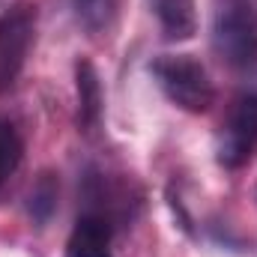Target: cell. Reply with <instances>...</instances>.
<instances>
[{"label":"cell","instance_id":"6da1fadb","mask_svg":"<svg viewBox=\"0 0 257 257\" xmlns=\"http://www.w3.org/2000/svg\"><path fill=\"white\" fill-rule=\"evenodd\" d=\"M212 48L233 69L257 66V0H215Z\"/></svg>","mask_w":257,"mask_h":257},{"label":"cell","instance_id":"7a4b0ae2","mask_svg":"<svg viewBox=\"0 0 257 257\" xmlns=\"http://www.w3.org/2000/svg\"><path fill=\"white\" fill-rule=\"evenodd\" d=\"M150 75L162 87V93L189 114H203L215 102L209 72L192 54H159L150 63Z\"/></svg>","mask_w":257,"mask_h":257},{"label":"cell","instance_id":"3957f363","mask_svg":"<svg viewBox=\"0 0 257 257\" xmlns=\"http://www.w3.org/2000/svg\"><path fill=\"white\" fill-rule=\"evenodd\" d=\"M257 153V93H239L221 123L215 156L218 165L236 171Z\"/></svg>","mask_w":257,"mask_h":257},{"label":"cell","instance_id":"277c9868","mask_svg":"<svg viewBox=\"0 0 257 257\" xmlns=\"http://www.w3.org/2000/svg\"><path fill=\"white\" fill-rule=\"evenodd\" d=\"M36 39V9L18 3L0 18V93H9L21 78Z\"/></svg>","mask_w":257,"mask_h":257},{"label":"cell","instance_id":"5b68a950","mask_svg":"<svg viewBox=\"0 0 257 257\" xmlns=\"http://www.w3.org/2000/svg\"><path fill=\"white\" fill-rule=\"evenodd\" d=\"M114 230H117L114 221L105 218L102 212L81 209L66 242V257H111Z\"/></svg>","mask_w":257,"mask_h":257},{"label":"cell","instance_id":"8992f818","mask_svg":"<svg viewBox=\"0 0 257 257\" xmlns=\"http://www.w3.org/2000/svg\"><path fill=\"white\" fill-rule=\"evenodd\" d=\"M75 90H78V126L84 135H93L102 126L105 114V96H102V81L99 72L90 60L75 63Z\"/></svg>","mask_w":257,"mask_h":257},{"label":"cell","instance_id":"52a82bcc","mask_svg":"<svg viewBox=\"0 0 257 257\" xmlns=\"http://www.w3.org/2000/svg\"><path fill=\"white\" fill-rule=\"evenodd\" d=\"M165 39L186 42L197 33V0H147Z\"/></svg>","mask_w":257,"mask_h":257},{"label":"cell","instance_id":"ba28073f","mask_svg":"<svg viewBox=\"0 0 257 257\" xmlns=\"http://www.w3.org/2000/svg\"><path fill=\"white\" fill-rule=\"evenodd\" d=\"M69 9L75 15V21L87 30V33H105L111 30L117 12H120V0H69Z\"/></svg>","mask_w":257,"mask_h":257},{"label":"cell","instance_id":"9c48e42d","mask_svg":"<svg viewBox=\"0 0 257 257\" xmlns=\"http://www.w3.org/2000/svg\"><path fill=\"white\" fill-rule=\"evenodd\" d=\"M21 159H24V144L18 128L12 126V120L0 117V194L6 192V186L18 174Z\"/></svg>","mask_w":257,"mask_h":257},{"label":"cell","instance_id":"30bf717a","mask_svg":"<svg viewBox=\"0 0 257 257\" xmlns=\"http://www.w3.org/2000/svg\"><path fill=\"white\" fill-rule=\"evenodd\" d=\"M57 197H60V183L51 171L39 174V180L33 183L30 197H27V212L36 224H48L54 209H57Z\"/></svg>","mask_w":257,"mask_h":257},{"label":"cell","instance_id":"8fae6325","mask_svg":"<svg viewBox=\"0 0 257 257\" xmlns=\"http://www.w3.org/2000/svg\"><path fill=\"white\" fill-rule=\"evenodd\" d=\"M15 6H18V0H0V18H3L6 12H12Z\"/></svg>","mask_w":257,"mask_h":257}]
</instances>
